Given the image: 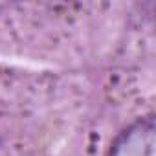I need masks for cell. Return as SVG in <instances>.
Returning a JSON list of instances; mask_svg holds the SVG:
<instances>
[{
    "label": "cell",
    "mask_w": 156,
    "mask_h": 156,
    "mask_svg": "<svg viewBox=\"0 0 156 156\" xmlns=\"http://www.w3.org/2000/svg\"><path fill=\"white\" fill-rule=\"evenodd\" d=\"M154 147L156 125L152 118H145L119 134L110 156H154Z\"/></svg>",
    "instance_id": "1"
}]
</instances>
